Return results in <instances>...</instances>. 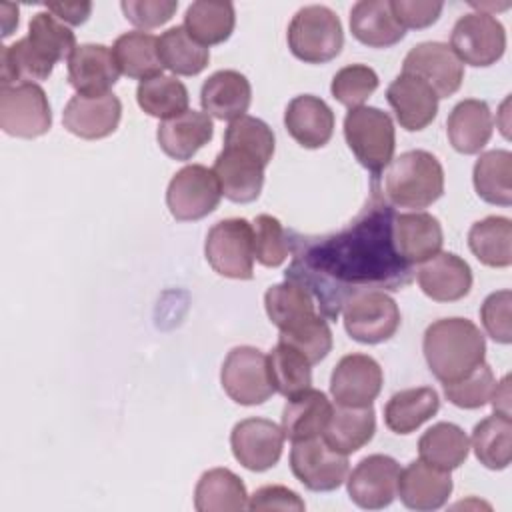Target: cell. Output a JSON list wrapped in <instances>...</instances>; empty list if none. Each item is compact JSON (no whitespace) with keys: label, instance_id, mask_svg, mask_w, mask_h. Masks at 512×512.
Returning <instances> with one entry per match:
<instances>
[{"label":"cell","instance_id":"cell-32","mask_svg":"<svg viewBox=\"0 0 512 512\" xmlns=\"http://www.w3.org/2000/svg\"><path fill=\"white\" fill-rule=\"evenodd\" d=\"M440 408L438 392L430 386L406 388L390 396L384 406V422L394 434H410L430 420Z\"/></svg>","mask_w":512,"mask_h":512},{"label":"cell","instance_id":"cell-27","mask_svg":"<svg viewBox=\"0 0 512 512\" xmlns=\"http://www.w3.org/2000/svg\"><path fill=\"white\" fill-rule=\"evenodd\" d=\"M200 102L206 114L232 122L246 114L252 102V86L238 70H218L202 84Z\"/></svg>","mask_w":512,"mask_h":512},{"label":"cell","instance_id":"cell-39","mask_svg":"<svg viewBox=\"0 0 512 512\" xmlns=\"http://www.w3.org/2000/svg\"><path fill=\"white\" fill-rule=\"evenodd\" d=\"M472 182L476 194L496 206L512 204V154L508 150H488L474 164Z\"/></svg>","mask_w":512,"mask_h":512},{"label":"cell","instance_id":"cell-36","mask_svg":"<svg viewBox=\"0 0 512 512\" xmlns=\"http://www.w3.org/2000/svg\"><path fill=\"white\" fill-rule=\"evenodd\" d=\"M468 452L470 440L466 432L452 422H438L430 426L418 440L420 460L448 472L464 464Z\"/></svg>","mask_w":512,"mask_h":512},{"label":"cell","instance_id":"cell-19","mask_svg":"<svg viewBox=\"0 0 512 512\" xmlns=\"http://www.w3.org/2000/svg\"><path fill=\"white\" fill-rule=\"evenodd\" d=\"M122 104L118 96H82L76 94L68 100L62 112L64 128L84 140H100L110 136L120 122Z\"/></svg>","mask_w":512,"mask_h":512},{"label":"cell","instance_id":"cell-38","mask_svg":"<svg viewBox=\"0 0 512 512\" xmlns=\"http://www.w3.org/2000/svg\"><path fill=\"white\" fill-rule=\"evenodd\" d=\"M236 24V12L230 2L198 0L186 8L184 28L202 46H214L230 38Z\"/></svg>","mask_w":512,"mask_h":512},{"label":"cell","instance_id":"cell-33","mask_svg":"<svg viewBox=\"0 0 512 512\" xmlns=\"http://www.w3.org/2000/svg\"><path fill=\"white\" fill-rule=\"evenodd\" d=\"M194 508L198 512H236L248 508L244 482L228 468L206 470L194 488Z\"/></svg>","mask_w":512,"mask_h":512},{"label":"cell","instance_id":"cell-31","mask_svg":"<svg viewBox=\"0 0 512 512\" xmlns=\"http://www.w3.org/2000/svg\"><path fill=\"white\" fill-rule=\"evenodd\" d=\"M332 416V404L324 392L308 388L288 398L282 410V432L290 442L322 436Z\"/></svg>","mask_w":512,"mask_h":512},{"label":"cell","instance_id":"cell-26","mask_svg":"<svg viewBox=\"0 0 512 512\" xmlns=\"http://www.w3.org/2000/svg\"><path fill=\"white\" fill-rule=\"evenodd\" d=\"M214 136V124L206 112L186 110L180 116L162 120L156 140L162 152L174 160H190Z\"/></svg>","mask_w":512,"mask_h":512},{"label":"cell","instance_id":"cell-24","mask_svg":"<svg viewBox=\"0 0 512 512\" xmlns=\"http://www.w3.org/2000/svg\"><path fill=\"white\" fill-rule=\"evenodd\" d=\"M284 126L302 148H322L334 132L332 108L314 94L292 98L284 110Z\"/></svg>","mask_w":512,"mask_h":512},{"label":"cell","instance_id":"cell-20","mask_svg":"<svg viewBox=\"0 0 512 512\" xmlns=\"http://www.w3.org/2000/svg\"><path fill=\"white\" fill-rule=\"evenodd\" d=\"M452 476L448 470L436 468L424 460H412L400 470L398 490L402 504L410 510H438L452 494Z\"/></svg>","mask_w":512,"mask_h":512},{"label":"cell","instance_id":"cell-13","mask_svg":"<svg viewBox=\"0 0 512 512\" xmlns=\"http://www.w3.org/2000/svg\"><path fill=\"white\" fill-rule=\"evenodd\" d=\"M448 46L462 64L492 66L504 56L506 30L494 14L470 12L454 24Z\"/></svg>","mask_w":512,"mask_h":512},{"label":"cell","instance_id":"cell-18","mask_svg":"<svg viewBox=\"0 0 512 512\" xmlns=\"http://www.w3.org/2000/svg\"><path fill=\"white\" fill-rule=\"evenodd\" d=\"M384 374L368 354H346L330 376V394L340 406H372L382 390Z\"/></svg>","mask_w":512,"mask_h":512},{"label":"cell","instance_id":"cell-23","mask_svg":"<svg viewBox=\"0 0 512 512\" xmlns=\"http://www.w3.org/2000/svg\"><path fill=\"white\" fill-rule=\"evenodd\" d=\"M416 278L422 292L436 302H456L472 288L468 262L452 252H438L422 262Z\"/></svg>","mask_w":512,"mask_h":512},{"label":"cell","instance_id":"cell-4","mask_svg":"<svg viewBox=\"0 0 512 512\" xmlns=\"http://www.w3.org/2000/svg\"><path fill=\"white\" fill-rule=\"evenodd\" d=\"M422 350L430 372L442 384H448L484 362L486 340L468 318H440L426 328Z\"/></svg>","mask_w":512,"mask_h":512},{"label":"cell","instance_id":"cell-2","mask_svg":"<svg viewBox=\"0 0 512 512\" xmlns=\"http://www.w3.org/2000/svg\"><path fill=\"white\" fill-rule=\"evenodd\" d=\"M274 156L272 128L254 116L232 120L224 132V148L214 160L222 196L230 202H254L264 184V168Z\"/></svg>","mask_w":512,"mask_h":512},{"label":"cell","instance_id":"cell-53","mask_svg":"<svg viewBox=\"0 0 512 512\" xmlns=\"http://www.w3.org/2000/svg\"><path fill=\"white\" fill-rule=\"evenodd\" d=\"M510 376H504L492 390V396H490V404L494 408V412L498 414H504V416H510Z\"/></svg>","mask_w":512,"mask_h":512},{"label":"cell","instance_id":"cell-48","mask_svg":"<svg viewBox=\"0 0 512 512\" xmlns=\"http://www.w3.org/2000/svg\"><path fill=\"white\" fill-rule=\"evenodd\" d=\"M510 306H512V292L498 290L492 292L480 308V320L486 334L500 344L512 342V320H510Z\"/></svg>","mask_w":512,"mask_h":512},{"label":"cell","instance_id":"cell-35","mask_svg":"<svg viewBox=\"0 0 512 512\" xmlns=\"http://www.w3.org/2000/svg\"><path fill=\"white\" fill-rule=\"evenodd\" d=\"M264 306L270 322L280 332L294 330L318 316L316 302L310 292L290 280L270 286L264 294Z\"/></svg>","mask_w":512,"mask_h":512},{"label":"cell","instance_id":"cell-50","mask_svg":"<svg viewBox=\"0 0 512 512\" xmlns=\"http://www.w3.org/2000/svg\"><path fill=\"white\" fill-rule=\"evenodd\" d=\"M392 14L398 20V24L406 28H428L432 26L440 14L444 4L432 2V0H392L390 2Z\"/></svg>","mask_w":512,"mask_h":512},{"label":"cell","instance_id":"cell-21","mask_svg":"<svg viewBox=\"0 0 512 512\" xmlns=\"http://www.w3.org/2000/svg\"><path fill=\"white\" fill-rule=\"evenodd\" d=\"M120 68L104 44H80L68 58V82L82 96H104L118 82Z\"/></svg>","mask_w":512,"mask_h":512},{"label":"cell","instance_id":"cell-37","mask_svg":"<svg viewBox=\"0 0 512 512\" xmlns=\"http://www.w3.org/2000/svg\"><path fill=\"white\" fill-rule=\"evenodd\" d=\"M472 254L490 268L512 264V222L506 216H488L472 224L468 232Z\"/></svg>","mask_w":512,"mask_h":512},{"label":"cell","instance_id":"cell-10","mask_svg":"<svg viewBox=\"0 0 512 512\" xmlns=\"http://www.w3.org/2000/svg\"><path fill=\"white\" fill-rule=\"evenodd\" d=\"M224 392L242 406L264 404L276 390L268 374V356L254 346L232 348L220 370Z\"/></svg>","mask_w":512,"mask_h":512},{"label":"cell","instance_id":"cell-52","mask_svg":"<svg viewBox=\"0 0 512 512\" xmlns=\"http://www.w3.org/2000/svg\"><path fill=\"white\" fill-rule=\"evenodd\" d=\"M46 10L60 22L80 26L92 14V2H48Z\"/></svg>","mask_w":512,"mask_h":512},{"label":"cell","instance_id":"cell-30","mask_svg":"<svg viewBox=\"0 0 512 512\" xmlns=\"http://www.w3.org/2000/svg\"><path fill=\"white\" fill-rule=\"evenodd\" d=\"M376 432L372 406H332V416L322 432L324 442L340 454H352L366 446Z\"/></svg>","mask_w":512,"mask_h":512},{"label":"cell","instance_id":"cell-41","mask_svg":"<svg viewBox=\"0 0 512 512\" xmlns=\"http://www.w3.org/2000/svg\"><path fill=\"white\" fill-rule=\"evenodd\" d=\"M158 52L164 68L178 76H196L210 60V50L198 44L184 26L168 28L158 38Z\"/></svg>","mask_w":512,"mask_h":512},{"label":"cell","instance_id":"cell-44","mask_svg":"<svg viewBox=\"0 0 512 512\" xmlns=\"http://www.w3.org/2000/svg\"><path fill=\"white\" fill-rule=\"evenodd\" d=\"M378 88V74L366 64H350L340 68L330 84L332 96L346 108L362 106Z\"/></svg>","mask_w":512,"mask_h":512},{"label":"cell","instance_id":"cell-42","mask_svg":"<svg viewBox=\"0 0 512 512\" xmlns=\"http://www.w3.org/2000/svg\"><path fill=\"white\" fill-rule=\"evenodd\" d=\"M136 100L148 116L168 120L188 110L190 96L178 78L160 74L138 84Z\"/></svg>","mask_w":512,"mask_h":512},{"label":"cell","instance_id":"cell-49","mask_svg":"<svg viewBox=\"0 0 512 512\" xmlns=\"http://www.w3.org/2000/svg\"><path fill=\"white\" fill-rule=\"evenodd\" d=\"M120 8L130 24L150 30V28H158V26L166 24L174 16L178 2H174V0H124V2H120Z\"/></svg>","mask_w":512,"mask_h":512},{"label":"cell","instance_id":"cell-34","mask_svg":"<svg viewBox=\"0 0 512 512\" xmlns=\"http://www.w3.org/2000/svg\"><path fill=\"white\" fill-rule=\"evenodd\" d=\"M114 60L120 72L128 78L148 80L162 74V60L158 52V38L144 30H132L116 38L112 46Z\"/></svg>","mask_w":512,"mask_h":512},{"label":"cell","instance_id":"cell-40","mask_svg":"<svg viewBox=\"0 0 512 512\" xmlns=\"http://www.w3.org/2000/svg\"><path fill=\"white\" fill-rule=\"evenodd\" d=\"M472 448L480 464L490 470H504L512 456V420L494 412L480 420L472 432Z\"/></svg>","mask_w":512,"mask_h":512},{"label":"cell","instance_id":"cell-25","mask_svg":"<svg viewBox=\"0 0 512 512\" xmlns=\"http://www.w3.org/2000/svg\"><path fill=\"white\" fill-rule=\"evenodd\" d=\"M394 246L408 264H422L440 252L444 234L436 216L408 212L394 216Z\"/></svg>","mask_w":512,"mask_h":512},{"label":"cell","instance_id":"cell-7","mask_svg":"<svg viewBox=\"0 0 512 512\" xmlns=\"http://www.w3.org/2000/svg\"><path fill=\"white\" fill-rule=\"evenodd\" d=\"M344 44L340 18L320 4L300 8L288 26V48L306 64H324L336 58Z\"/></svg>","mask_w":512,"mask_h":512},{"label":"cell","instance_id":"cell-16","mask_svg":"<svg viewBox=\"0 0 512 512\" xmlns=\"http://www.w3.org/2000/svg\"><path fill=\"white\" fill-rule=\"evenodd\" d=\"M402 72L424 80L434 90L438 100L458 92L464 80V64L444 42L416 44L406 54Z\"/></svg>","mask_w":512,"mask_h":512},{"label":"cell","instance_id":"cell-46","mask_svg":"<svg viewBox=\"0 0 512 512\" xmlns=\"http://www.w3.org/2000/svg\"><path fill=\"white\" fill-rule=\"evenodd\" d=\"M254 258L266 266L276 268L284 264L290 254L288 232L282 228L280 220L270 214L256 216L254 224Z\"/></svg>","mask_w":512,"mask_h":512},{"label":"cell","instance_id":"cell-54","mask_svg":"<svg viewBox=\"0 0 512 512\" xmlns=\"http://www.w3.org/2000/svg\"><path fill=\"white\" fill-rule=\"evenodd\" d=\"M0 10H2V36L6 38L18 26V6L4 2Z\"/></svg>","mask_w":512,"mask_h":512},{"label":"cell","instance_id":"cell-8","mask_svg":"<svg viewBox=\"0 0 512 512\" xmlns=\"http://www.w3.org/2000/svg\"><path fill=\"white\" fill-rule=\"evenodd\" d=\"M208 264L224 278L250 280L254 276V228L244 218L216 222L204 242Z\"/></svg>","mask_w":512,"mask_h":512},{"label":"cell","instance_id":"cell-11","mask_svg":"<svg viewBox=\"0 0 512 512\" xmlns=\"http://www.w3.org/2000/svg\"><path fill=\"white\" fill-rule=\"evenodd\" d=\"M222 198L220 182L212 168L188 164L178 170L166 190V206L180 222L200 220L212 214Z\"/></svg>","mask_w":512,"mask_h":512},{"label":"cell","instance_id":"cell-6","mask_svg":"<svg viewBox=\"0 0 512 512\" xmlns=\"http://www.w3.org/2000/svg\"><path fill=\"white\" fill-rule=\"evenodd\" d=\"M344 138L356 160L376 178L394 158L396 132L392 118L374 106L348 110Z\"/></svg>","mask_w":512,"mask_h":512},{"label":"cell","instance_id":"cell-43","mask_svg":"<svg viewBox=\"0 0 512 512\" xmlns=\"http://www.w3.org/2000/svg\"><path fill=\"white\" fill-rule=\"evenodd\" d=\"M268 374L274 390L284 398L312 388V364L296 348L282 342L268 354Z\"/></svg>","mask_w":512,"mask_h":512},{"label":"cell","instance_id":"cell-51","mask_svg":"<svg viewBox=\"0 0 512 512\" xmlns=\"http://www.w3.org/2000/svg\"><path fill=\"white\" fill-rule=\"evenodd\" d=\"M248 508L254 512H260V510L302 512L306 508V504L294 490L280 486V484H270V486L258 488L252 496H248Z\"/></svg>","mask_w":512,"mask_h":512},{"label":"cell","instance_id":"cell-14","mask_svg":"<svg viewBox=\"0 0 512 512\" xmlns=\"http://www.w3.org/2000/svg\"><path fill=\"white\" fill-rule=\"evenodd\" d=\"M348 456L330 448L322 436L292 442L290 470L312 492H332L348 476Z\"/></svg>","mask_w":512,"mask_h":512},{"label":"cell","instance_id":"cell-47","mask_svg":"<svg viewBox=\"0 0 512 512\" xmlns=\"http://www.w3.org/2000/svg\"><path fill=\"white\" fill-rule=\"evenodd\" d=\"M278 342L296 348L314 366L320 360H324L328 356V352L332 350V332L324 318L314 316L312 320H308L306 324H302L294 330L280 332Z\"/></svg>","mask_w":512,"mask_h":512},{"label":"cell","instance_id":"cell-22","mask_svg":"<svg viewBox=\"0 0 512 512\" xmlns=\"http://www.w3.org/2000/svg\"><path fill=\"white\" fill-rule=\"evenodd\" d=\"M386 100L398 124L408 132L424 130L438 114V96L424 80L412 74H398L386 90Z\"/></svg>","mask_w":512,"mask_h":512},{"label":"cell","instance_id":"cell-15","mask_svg":"<svg viewBox=\"0 0 512 512\" xmlns=\"http://www.w3.org/2000/svg\"><path fill=\"white\" fill-rule=\"evenodd\" d=\"M400 464L386 454L362 458L346 480L350 500L364 510H382L392 504L398 490Z\"/></svg>","mask_w":512,"mask_h":512},{"label":"cell","instance_id":"cell-1","mask_svg":"<svg viewBox=\"0 0 512 512\" xmlns=\"http://www.w3.org/2000/svg\"><path fill=\"white\" fill-rule=\"evenodd\" d=\"M394 216V206L372 184L370 200L342 230L320 236L288 232L292 262L284 278L306 288L330 320L356 294L408 286L414 268L394 246Z\"/></svg>","mask_w":512,"mask_h":512},{"label":"cell","instance_id":"cell-45","mask_svg":"<svg viewBox=\"0 0 512 512\" xmlns=\"http://www.w3.org/2000/svg\"><path fill=\"white\" fill-rule=\"evenodd\" d=\"M494 386H496V380H494L492 368L486 362H482L464 378L444 384V396L458 408L474 410L490 402Z\"/></svg>","mask_w":512,"mask_h":512},{"label":"cell","instance_id":"cell-17","mask_svg":"<svg viewBox=\"0 0 512 512\" xmlns=\"http://www.w3.org/2000/svg\"><path fill=\"white\" fill-rule=\"evenodd\" d=\"M230 448L244 468L264 472L278 464L284 448V432L272 420L246 418L232 428Z\"/></svg>","mask_w":512,"mask_h":512},{"label":"cell","instance_id":"cell-9","mask_svg":"<svg viewBox=\"0 0 512 512\" xmlns=\"http://www.w3.org/2000/svg\"><path fill=\"white\" fill-rule=\"evenodd\" d=\"M52 126L46 92L36 82L0 86V128L16 138H38Z\"/></svg>","mask_w":512,"mask_h":512},{"label":"cell","instance_id":"cell-3","mask_svg":"<svg viewBox=\"0 0 512 512\" xmlns=\"http://www.w3.org/2000/svg\"><path fill=\"white\" fill-rule=\"evenodd\" d=\"M74 50V32L48 10L36 12L28 24V36L0 50V86L46 80L54 64L68 60Z\"/></svg>","mask_w":512,"mask_h":512},{"label":"cell","instance_id":"cell-5","mask_svg":"<svg viewBox=\"0 0 512 512\" xmlns=\"http://www.w3.org/2000/svg\"><path fill=\"white\" fill-rule=\"evenodd\" d=\"M444 194V170L426 150H408L384 168L382 198L390 206L422 210Z\"/></svg>","mask_w":512,"mask_h":512},{"label":"cell","instance_id":"cell-28","mask_svg":"<svg viewBox=\"0 0 512 512\" xmlns=\"http://www.w3.org/2000/svg\"><path fill=\"white\" fill-rule=\"evenodd\" d=\"M492 128L494 120L488 104L476 98L458 102L446 120L448 140L460 154H478L488 144Z\"/></svg>","mask_w":512,"mask_h":512},{"label":"cell","instance_id":"cell-12","mask_svg":"<svg viewBox=\"0 0 512 512\" xmlns=\"http://www.w3.org/2000/svg\"><path fill=\"white\" fill-rule=\"evenodd\" d=\"M340 314L348 336L360 344L386 342L400 328L398 304L382 290L352 296Z\"/></svg>","mask_w":512,"mask_h":512},{"label":"cell","instance_id":"cell-29","mask_svg":"<svg viewBox=\"0 0 512 512\" xmlns=\"http://www.w3.org/2000/svg\"><path fill=\"white\" fill-rule=\"evenodd\" d=\"M350 30L358 42L370 48H390L406 34L386 0L356 2L350 10Z\"/></svg>","mask_w":512,"mask_h":512}]
</instances>
